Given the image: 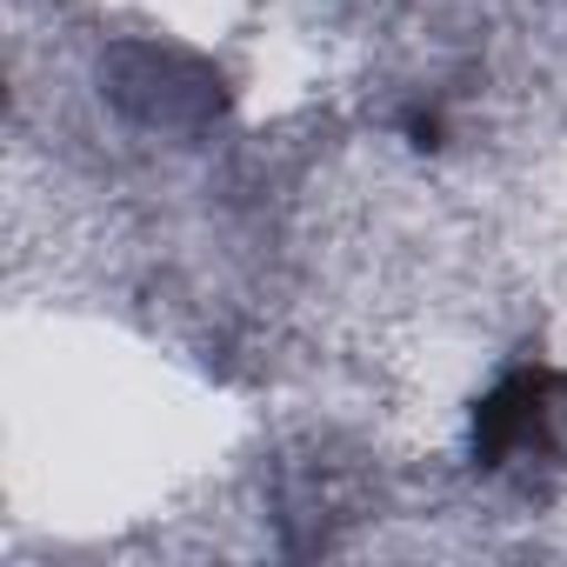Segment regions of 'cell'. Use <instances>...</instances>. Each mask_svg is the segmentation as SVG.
Returning <instances> with one entry per match:
<instances>
[{"label": "cell", "instance_id": "obj_1", "mask_svg": "<svg viewBox=\"0 0 567 567\" xmlns=\"http://www.w3.org/2000/svg\"><path fill=\"white\" fill-rule=\"evenodd\" d=\"M567 414V374L560 368H514L481 408H474V461L481 467H507V461H527L554 441Z\"/></svg>", "mask_w": 567, "mask_h": 567}]
</instances>
